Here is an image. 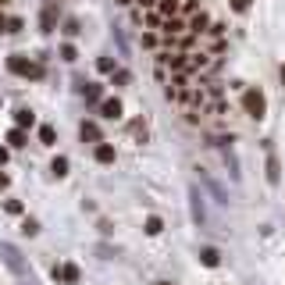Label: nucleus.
I'll return each instance as SVG.
<instances>
[{
  "label": "nucleus",
  "instance_id": "obj_1",
  "mask_svg": "<svg viewBox=\"0 0 285 285\" xmlns=\"http://www.w3.org/2000/svg\"><path fill=\"white\" fill-rule=\"evenodd\" d=\"M242 111H246L250 118L260 121V118L268 114V100H264V93H260V89H246V93H242Z\"/></svg>",
  "mask_w": 285,
  "mask_h": 285
},
{
  "label": "nucleus",
  "instance_id": "obj_2",
  "mask_svg": "<svg viewBox=\"0 0 285 285\" xmlns=\"http://www.w3.org/2000/svg\"><path fill=\"white\" fill-rule=\"evenodd\" d=\"M7 68L14 71V75H29V78H39V75H43V65H39V61H29L25 54L7 57Z\"/></svg>",
  "mask_w": 285,
  "mask_h": 285
},
{
  "label": "nucleus",
  "instance_id": "obj_3",
  "mask_svg": "<svg viewBox=\"0 0 285 285\" xmlns=\"http://www.w3.org/2000/svg\"><path fill=\"white\" fill-rule=\"evenodd\" d=\"M57 14H61L57 0H47V4H43V14H39V29H43V32H54V29H57Z\"/></svg>",
  "mask_w": 285,
  "mask_h": 285
},
{
  "label": "nucleus",
  "instance_id": "obj_4",
  "mask_svg": "<svg viewBox=\"0 0 285 285\" xmlns=\"http://www.w3.org/2000/svg\"><path fill=\"white\" fill-rule=\"evenodd\" d=\"M100 114H104V118H111V121H114V118H121V100H118V96H107V100L100 104Z\"/></svg>",
  "mask_w": 285,
  "mask_h": 285
},
{
  "label": "nucleus",
  "instance_id": "obj_5",
  "mask_svg": "<svg viewBox=\"0 0 285 285\" xmlns=\"http://www.w3.org/2000/svg\"><path fill=\"white\" fill-rule=\"evenodd\" d=\"M82 96H86V104H104V86L86 82V86H82Z\"/></svg>",
  "mask_w": 285,
  "mask_h": 285
},
{
  "label": "nucleus",
  "instance_id": "obj_6",
  "mask_svg": "<svg viewBox=\"0 0 285 285\" xmlns=\"http://www.w3.org/2000/svg\"><path fill=\"white\" fill-rule=\"evenodd\" d=\"M32 125H36V114L29 107H18L14 111V129H32Z\"/></svg>",
  "mask_w": 285,
  "mask_h": 285
},
{
  "label": "nucleus",
  "instance_id": "obj_7",
  "mask_svg": "<svg viewBox=\"0 0 285 285\" xmlns=\"http://www.w3.org/2000/svg\"><path fill=\"white\" fill-rule=\"evenodd\" d=\"M189 32L193 36H200V32H211V18L200 11V14H193V22H189Z\"/></svg>",
  "mask_w": 285,
  "mask_h": 285
},
{
  "label": "nucleus",
  "instance_id": "obj_8",
  "mask_svg": "<svg viewBox=\"0 0 285 285\" xmlns=\"http://www.w3.org/2000/svg\"><path fill=\"white\" fill-rule=\"evenodd\" d=\"M78 136H82V142H100V129H96V121H82Z\"/></svg>",
  "mask_w": 285,
  "mask_h": 285
},
{
  "label": "nucleus",
  "instance_id": "obj_9",
  "mask_svg": "<svg viewBox=\"0 0 285 285\" xmlns=\"http://www.w3.org/2000/svg\"><path fill=\"white\" fill-rule=\"evenodd\" d=\"M54 275H57L65 285H78V268H75V264H65V268H61V271H54Z\"/></svg>",
  "mask_w": 285,
  "mask_h": 285
},
{
  "label": "nucleus",
  "instance_id": "obj_10",
  "mask_svg": "<svg viewBox=\"0 0 285 285\" xmlns=\"http://www.w3.org/2000/svg\"><path fill=\"white\" fill-rule=\"evenodd\" d=\"M96 160H100V164H114V146H111V142H100V146H96Z\"/></svg>",
  "mask_w": 285,
  "mask_h": 285
},
{
  "label": "nucleus",
  "instance_id": "obj_11",
  "mask_svg": "<svg viewBox=\"0 0 285 285\" xmlns=\"http://www.w3.org/2000/svg\"><path fill=\"white\" fill-rule=\"evenodd\" d=\"M200 260H203V264H207V268H217V264H221V253H217V250H214V246H207V250H203V253H200Z\"/></svg>",
  "mask_w": 285,
  "mask_h": 285
},
{
  "label": "nucleus",
  "instance_id": "obj_12",
  "mask_svg": "<svg viewBox=\"0 0 285 285\" xmlns=\"http://www.w3.org/2000/svg\"><path fill=\"white\" fill-rule=\"evenodd\" d=\"M182 29H186V25H182L178 18H168V22H164V36H168V39H171V36H178Z\"/></svg>",
  "mask_w": 285,
  "mask_h": 285
},
{
  "label": "nucleus",
  "instance_id": "obj_13",
  "mask_svg": "<svg viewBox=\"0 0 285 285\" xmlns=\"http://www.w3.org/2000/svg\"><path fill=\"white\" fill-rule=\"evenodd\" d=\"M50 171H54L57 178H65V175H68V157H54V164H50Z\"/></svg>",
  "mask_w": 285,
  "mask_h": 285
},
{
  "label": "nucleus",
  "instance_id": "obj_14",
  "mask_svg": "<svg viewBox=\"0 0 285 285\" xmlns=\"http://www.w3.org/2000/svg\"><path fill=\"white\" fill-rule=\"evenodd\" d=\"M54 139H57L54 125H43V129H39V142H43V146H54Z\"/></svg>",
  "mask_w": 285,
  "mask_h": 285
},
{
  "label": "nucleus",
  "instance_id": "obj_15",
  "mask_svg": "<svg viewBox=\"0 0 285 285\" xmlns=\"http://www.w3.org/2000/svg\"><path fill=\"white\" fill-rule=\"evenodd\" d=\"M278 178H282V175H278V157H268V182L275 186Z\"/></svg>",
  "mask_w": 285,
  "mask_h": 285
},
{
  "label": "nucleus",
  "instance_id": "obj_16",
  "mask_svg": "<svg viewBox=\"0 0 285 285\" xmlns=\"http://www.w3.org/2000/svg\"><path fill=\"white\" fill-rule=\"evenodd\" d=\"M7 142H11V146H25V129H11V132H7Z\"/></svg>",
  "mask_w": 285,
  "mask_h": 285
},
{
  "label": "nucleus",
  "instance_id": "obj_17",
  "mask_svg": "<svg viewBox=\"0 0 285 285\" xmlns=\"http://www.w3.org/2000/svg\"><path fill=\"white\" fill-rule=\"evenodd\" d=\"M146 232H150V235H160V232H164V221H160V217H146Z\"/></svg>",
  "mask_w": 285,
  "mask_h": 285
},
{
  "label": "nucleus",
  "instance_id": "obj_18",
  "mask_svg": "<svg viewBox=\"0 0 285 285\" xmlns=\"http://www.w3.org/2000/svg\"><path fill=\"white\" fill-rule=\"evenodd\" d=\"M175 11H178L175 0H160V14H164V18H175Z\"/></svg>",
  "mask_w": 285,
  "mask_h": 285
},
{
  "label": "nucleus",
  "instance_id": "obj_19",
  "mask_svg": "<svg viewBox=\"0 0 285 285\" xmlns=\"http://www.w3.org/2000/svg\"><path fill=\"white\" fill-rule=\"evenodd\" d=\"M22 232H25V235H36V232H39V225H36L32 217H25V225H22Z\"/></svg>",
  "mask_w": 285,
  "mask_h": 285
},
{
  "label": "nucleus",
  "instance_id": "obj_20",
  "mask_svg": "<svg viewBox=\"0 0 285 285\" xmlns=\"http://www.w3.org/2000/svg\"><path fill=\"white\" fill-rule=\"evenodd\" d=\"M96 68H100V71H111V75H114V61H111V57H100V61H96Z\"/></svg>",
  "mask_w": 285,
  "mask_h": 285
},
{
  "label": "nucleus",
  "instance_id": "obj_21",
  "mask_svg": "<svg viewBox=\"0 0 285 285\" xmlns=\"http://www.w3.org/2000/svg\"><path fill=\"white\" fill-rule=\"evenodd\" d=\"M61 57H65V61H75L78 54H75V47H71V43H65V47H61Z\"/></svg>",
  "mask_w": 285,
  "mask_h": 285
},
{
  "label": "nucleus",
  "instance_id": "obj_22",
  "mask_svg": "<svg viewBox=\"0 0 285 285\" xmlns=\"http://www.w3.org/2000/svg\"><path fill=\"white\" fill-rule=\"evenodd\" d=\"M250 4H253V0H232V11L242 14V11H250Z\"/></svg>",
  "mask_w": 285,
  "mask_h": 285
},
{
  "label": "nucleus",
  "instance_id": "obj_23",
  "mask_svg": "<svg viewBox=\"0 0 285 285\" xmlns=\"http://www.w3.org/2000/svg\"><path fill=\"white\" fill-rule=\"evenodd\" d=\"M4 211H7V214H22V203H18V200H7Z\"/></svg>",
  "mask_w": 285,
  "mask_h": 285
},
{
  "label": "nucleus",
  "instance_id": "obj_24",
  "mask_svg": "<svg viewBox=\"0 0 285 285\" xmlns=\"http://www.w3.org/2000/svg\"><path fill=\"white\" fill-rule=\"evenodd\" d=\"M75 32H78V22L68 18V22H65V36H75Z\"/></svg>",
  "mask_w": 285,
  "mask_h": 285
},
{
  "label": "nucleus",
  "instance_id": "obj_25",
  "mask_svg": "<svg viewBox=\"0 0 285 285\" xmlns=\"http://www.w3.org/2000/svg\"><path fill=\"white\" fill-rule=\"evenodd\" d=\"M22 29V18H7V32H18Z\"/></svg>",
  "mask_w": 285,
  "mask_h": 285
},
{
  "label": "nucleus",
  "instance_id": "obj_26",
  "mask_svg": "<svg viewBox=\"0 0 285 285\" xmlns=\"http://www.w3.org/2000/svg\"><path fill=\"white\" fill-rule=\"evenodd\" d=\"M0 32H7V18L4 14H0Z\"/></svg>",
  "mask_w": 285,
  "mask_h": 285
},
{
  "label": "nucleus",
  "instance_id": "obj_27",
  "mask_svg": "<svg viewBox=\"0 0 285 285\" xmlns=\"http://www.w3.org/2000/svg\"><path fill=\"white\" fill-rule=\"evenodd\" d=\"M4 160H7V150H4V146H0V164H4Z\"/></svg>",
  "mask_w": 285,
  "mask_h": 285
},
{
  "label": "nucleus",
  "instance_id": "obj_28",
  "mask_svg": "<svg viewBox=\"0 0 285 285\" xmlns=\"http://www.w3.org/2000/svg\"><path fill=\"white\" fill-rule=\"evenodd\" d=\"M282 86H285V65H282Z\"/></svg>",
  "mask_w": 285,
  "mask_h": 285
},
{
  "label": "nucleus",
  "instance_id": "obj_29",
  "mask_svg": "<svg viewBox=\"0 0 285 285\" xmlns=\"http://www.w3.org/2000/svg\"><path fill=\"white\" fill-rule=\"evenodd\" d=\"M153 285H171V282H153Z\"/></svg>",
  "mask_w": 285,
  "mask_h": 285
},
{
  "label": "nucleus",
  "instance_id": "obj_30",
  "mask_svg": "<svg viewBox=\"0 0 285 285\" xmlns=\"http://www.w3.org/2000/svg\"><path fill=\"white\" fill-rule=\"evenodd\" d=\"M4 4H7V0H0V7H4Z\"/></svg>",
  "mask_w": 285,
  "mask_h": 285
},
{
  "label": "nucleus",
  "instance_id": "obj_31",
  "mask_svg": "<svg viewBox=\"0 0 285 285\" xmlns=\"http://www.w3.org/2000/svg\"><path fill=\"white\" fill-rule=\"evenodd\" d=\"M0 104H4V100H0Z\"/></svg>",
  "mask_w": 285,
  "mask_h": 285
}]
</instances>
